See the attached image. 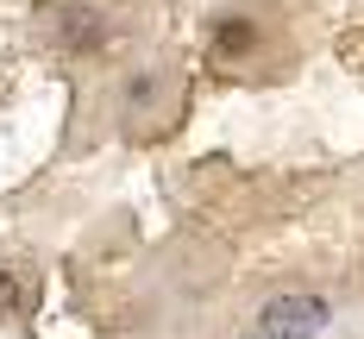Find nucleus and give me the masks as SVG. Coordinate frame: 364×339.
<instances>
[{"label": "nucleus", "instance_id": "obj_1", "mask_svg": "<svg viewBox=\"0 0 364 339\" xmlns=\"http://www.w3.org/2000/svg\"><path fill=\"white\" fill-rule=\"evenodd\" d=\"M327 327V301L321 296H277L264 301V314H257V333L264 339H314Z\"/></svg>", "mask_w": 364, "mask_h": 339}, {"label": "nucleus", "instance_id": "obj_2", "mask_svg": "<svg viewBox=\"0 0 364 339\" xmlns=\"http://www.w3.org/2000/svg\"><path fill=\"white\" fill-rule=\"evenodd\" d=\"M19 308H26V283H19L13 270H0V321H13Z\"/></svg>", "mask_w": 364, "mask_h": 339}, {"label": "nucleus", "instance_id": "obj_3", "mask_svg": "<svg viewBox=\"0 0 364 339\" xmlns=\"http://www.w3.org/2000/svg\"><path fill=\"white\" fill-rule=\"evenodd\" d=\"M252 26H239V19H226V26H220V50H252Z\"/></svg>", "mask_w": 364, "mask_h": 339}]
</instances>
